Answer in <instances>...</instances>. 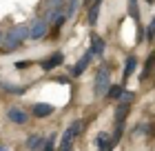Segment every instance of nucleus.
Wrapping results in <instances>:
<instances>
[{
  "mask_svg": "<svg viewBox=\"0 0 155 151\" xmlns=\"http://www.w3.org/2000/svg\"><path fill=\"white\" fill-rule=\"evenodd\" d=\"M27 38H29V27H25V25L13 27L5 38V49L7 51H13V49H18L22 45V40H27Z\"/></svg>",
  "mask_w": 155,
  "mask_h": 151,
  "instance_id": "obj_1",
  "label": "nucleus"
},
{
  "mask_svg": "<svg viewBox=\"0 0 155 151\" xmlns=\"http://www.w3.org/2000/svg\"><path fill=\"white\" fill-rule=\"evenodd\" d=\"M80 131H82V122H80V120H73L71 125H69V127L64 129V133H62V140H60V151H71V147H73L75 138L80 136Z\"/></svg>",
  "mask_w": 155,
  "mask_h": 151,
  "instance_id": "obj_2",
  "label": "nucleus"
},
{
  "mask_svg": "<svg viewBox=\"0 0 155 151\" xmlns=\"http://www.w3.org/2000/svg\"><path fill=\"white\" fill-rule=\"evenodd\" d=\"M93 87H95V93H97V96L109 93V87H111V82H109V69H100V71H97Z\"/></svg>",
  "mask_w": 155,
  "mask_h": 151,
  "instance_id": "obj_3",
  "label": "nucleus"
},
{
  "mask_svg": "<svg viewBox=\"0 0 155 151\" xmlns=\"http://www.w3.org/2000/svg\"><path fill=\"white\" fill-rule=\"evenodd\" d=\"M64 11V0H45V13H47V22L53 20L58 13Z\"/></svg>",
  "mask_w": 155,
  "mask_h": 151,
  "instance_id": "obj_4",
  "label": "nucleus"
},
{
  "mask_svg": "<svg viewBox=\"0 0 155 151\" xmlns=\"http://www.w3.org/2000/svg\"><path fill=\"white\" fill-rule=\"evenodd\" d=\"M47 29H49L47 20H36V22H31V27H29V38L38 40L42 36H47Z\"/></svg>",
  "mask_w": 155,
  "mask_h": 151,
  "instance_id": "obj_5",
  "label": "nucleus"
},
{
  "mask_svg": "<svg viewBox=\"0 0 155 151\" xmlns=\"http://www.w3.org/2000/svg\"><path fill=\"white\" fill-rule=\"evenodd\" d=\"M91 56H93V53H91V51H87V53H84L80 60H78V62L73 64L71 76H82V74H84V69H87V67H89V62H91Z\"/></svg>",
  "mask_w": 155,
  "mask_h": 151,
  "instance_id": "obj_6",
  "label": "nucleus"
},
{
  "mask_svg": "<svg viewBox=\"0 0 155 151\" xmlns=\"http://www.w3.org/2000/svg\"><path fill=\"white\" fill-rule=\"evenodd\" d=\"M95 145H97V151H113V147H115V142L109 138L107 133H100L95 138Z\"/></svg>",
  "mask_w": 155,
  "mask_h": 151,
  "instance_id": "obj_7",
  "label": "nucleus"
},
{
  "mask_svg": "<svg viewBox=\"0 0 155 151\" xmlns=\"http://www.w3.org/2000/svg\"><path fill=\"white\" fill-rule=\"evenodd\" d=\"M64 62V56L62 53H53L51 58H47V60H42V69H55V67H60V64Z\"/></svg>",
  "mask_w": 155,
  "mask_h": 151,
  "instance_id": "obj_8",
  "label": "nucleus"
},
{
  "mask_svg": "<svg viewBox=\"0 0 155 151\" xmlns=\"http://www.w3.org/2000/svg\"><path fill=\"white\" fill-rule=\"evenodd\" d=\"M49 113H53V105H47V102H38V105H33V116H38V118H47Z\"/></svg>",
  "mask_w": 155,
  "mask_h": 151,
  "instance_id": "obj_9",
  "label": "nucleus"
},
{
  "mask_svg": "<svg viewBox=\"0 0 155 151\" xmlns=\"http://www.w3.org/2000/svg\"><path fill=\"white\" fill-rule=\"evenodd\" d=\"M93 56H102L104 53V40L100 38V36H93L91 38V49H89Z\"/></svg>",
  "mask_w": 155,
  "mask_h": 151,
  "instance_id": "obj_10",
  "label": "nucleus"
},
{
  "mask_svg": "<svg viewBox=\"0 0 155 151\" xmlns=\"http://www.w3.org/2000/svg\"><path fill=\"white\" fill-rule=\"evenodd\" d=\"M7 116H9L11 122H16V125H22V122H27V113L22 109H9L7 111Z\"/></svg>",
  "mask_w": 155,
  "mask_h": 151,
  "instance_id": "obj_11",
  "label": "nucleus"
},
{
  "mask_svg": "<svg viewBox=\"0 0 155 151\" xmlns=\"http://www.w3.org/2000/svg\"><path fill=\"white\" fill-rule=\"evenodd\" d=\"M100 5H102V0H93V5H91V9H89V25H95V22H97Z\"/></svg>",
  "mask_w": 155,
  "mask_h": 151,
  "instance_id": "obj_12",
  "label": "nucleus"
},
{
  "mask_svg": "<svg viewBox=\"0 0 155 151\" xmlns=\"http://www.w3.org/2000/svg\"><path fill=\"white\" fill-rule=\"evenodd\" d=\"M135 67H137V58L135 56H129V58H126V67H124V78H131Z\"/></svg>",
  "mask_w": 155,
  "mask_h": 151,
  "instance_id": "obj_13",
  "label": "nucleus"
},
{
  "mask_svg": "<svg viewBox=\"0 0 155 151\" xmlns=\"http://www.w3.org/2000/svg\"><path fill=\"white\" fill-rule=\"evenodd\" d=\"M129 116V105H120V109L115 111V122H124Z\"/></svg>",
  "mask_w": 155,
  "mask_h": 151,
  "instance_id": "obj_14",
  "label": "nucleus"
},
{
  "mask_svg": "<svg viewBox=\"0 0 155 151\" xmlns=\"http://www.w3.org/2000/svg\"><path fill=\"white\" fill-rule=\"evenodd\" d=\"M129 16L135 20H140V9H137V0H129Z\"/></svg>",
  "mask_w": 155,
  "mask_h": 151,
  "instance_id": "obj_15",
  "label": "nucleus"
},
{
  "mask_svg": "<svg viewBox=\"0 0 155 151\" xmlns=\"http://www.w3.org/2000/svg\"><path fill=\"white\" fill-rule=\"evenodd\" d=\"M40 145H42L40 136H31V138L27 140V147H29V149H40Z\"/></svg>",
  "mask_w": 155,
  "mask_h": 151,
  "instance_id": "obj_16",
  "label": "nucleus"
},
{
  "mask_svg": "<svg viewBox=\"0 0 155 151\" xmlns=\"http://www.w3.org/2000/svg\"><path fill=\"white\" fill-rule=\"evenodd\" d=\"M122 87H120V84H117V87H109V98L111 100H120V96H122Z\"/></svg>",
  "mask_w": 155,
  "mask_h": 151,
  "instance_id": "obj_17",
  "label": "nucleus"
},
{
  "mask_svg": "<svg viewBox=\"0 0 155 151\" xmlns=\"http://www.w3.org/2000/svg\"><path fill=\"white\" fill-rule=\"evenodd\" d=\"M133 98H135V96H133V91H122V96H120V102H122V105H129Z\"/></svg>",
  "mask_w": 155,
  "mask_h": 151,
  "instance_id": "obj_18",
  "label": "nucleus"
},
{
  "mask_svg": "<svg viewBox=\"0 0 155 151\" xmlns=\"http://www.w3.org/2000/svg\"><path fill=\"white\" fill-rule=\"evenodd\" d=\"M153 38H155V18L151 20L149 29H146V40H153Z\"/></svg>",
  "mask_w": 155,
  "mask_h": 151,
  "instance_id": "obj_19",
  "label": "nucleus"
},
{
  "mask_svg": "<svg viewBox=\"0 0 155 151\" xmlns=\"http://www.w3.org/2000/svg\"><path fill=\"white\" fill-rule=\"evenodd\" d=\"M75 7H78V0H69V11H67V16H73Z\"/></svg>",
  "mask_w": 155,
  "mask_h": 151,
  "instance_id": "obj_20",
  "label": "nucleus"
},
{
  "mask_svg": "<svg viewBox=\"0 0 155 151\" xmlns=\"http://www.w3.org/2000/svg\"><path fill=\"white\" fill-rule=\"evenodd\" d=\"M45 151H53V136L47 140V145H45Z\"/></svg>",
  "mask_w": 155,
  "mask_h": 151,
  "instance_id": "obj_21",
  "label": "nucleus"
},
{
  "mask_svg": "<svg viewBox=\"0 0 155 151\" xmlns=\"http://www.w3.org/2000/svg\"><path fill=\"white\" fill-rule=\"evenodd\" d=\"M0 151H7V147H0Z\"/></svg>",
  "mask_w": 155,
  "mask_h": 151,
  "instance_id": "obj_22",
  "label": "nucleus"
},
{
  "mask_svg": "<svg viewBox=\"0 0 155 151\" xmlns=\"http://www.w3.org/2000/svg\"><path fill=\"white\" fill-rule=\"evenodd\" d=\"M0 42H2V31H0Z\"/></svg>",
  "mask_w": 155,
  "mask_h": 151,
  "instance_id": "obj_23",
  "label": "nucleus"
}]
</instances>
